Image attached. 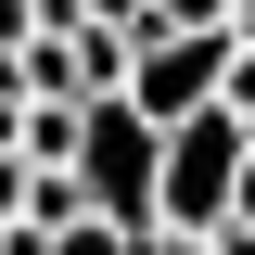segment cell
I'll return each mask as SVG.
<instances>
[{"label": "cell", "instance_id": "52a82bcc", "mask_svg": "<svg viewBox=\"0 0 255 255\" xmlns=\"http://www.w3.org/2000/svg\"><path fill=\"white\" fill-rule=\"evenodd\" d=\"M38 38V0H0V51H26Z\"/></svg>", "mask_w": 255, "mask_h": 255}, {"label": "cell", "instance_id": "3957f363", "mask_svg": "<svg viewBox=\"0 0 255 255\" xmlns=\"http://www.w3.org/2000/svg\"><path fill=\"white\" fill-rule=\"evenodd\" d=\"M13 153H26V166H77V115H64V102H26Z\"/></svg>", "mask_w": 255, "mask_h": 255}, {"label": "cell", "instance_id": "277c9868", "mask_svg": "<svg viewBox=\"0 0 255 255\" xmlns=\"http://www.w3.org/2000/svg\"><path fill=\"white\" fill-rule=\"evenodd\" d=\"M217 115H230V128L255 140V51H230V90H217Z\"/></svg>", "mask_w": 255, "mask_h": 255}, {"label": "cell", "instance_id": "30bf717a", "mask_svg": "<svg viewBox=\"0 0 255 255\" xmlns=\"http://www.w3.org/2000/svg\"><path fill=\"white\" fill-rule=\"evenodd\" d=\"M217 26H230V38H243V51H255V0H230V13H217Z\"/></svg>", "mask_w": 255, "mask_h": 255}, {"label": "cell", "instance_id": "6da1fadb", "mask_svg": "<svg viewBox=\"0 0 255 255\" xmlns=\"http://www.w3.org/2000/svg\"><path fill=\"white\" fill-rule=\"evenodd\" d=\"M230 51H243L230 26H153L140 51H128V90H115V102H128V115L166 140V128L217 115V90H230Z\"/></svg>", "mask_w": 255, "mask_h": 255}, {"label": "cell", "instance_id": "ba28073f", "mask_svg": "<svg viewBox=\"0 0 255 255\" xmlns=\"http://www.w3.org/2000/svg\"><path fill=\"white\" fill-rule=\"evenodd\" d=\"M77 13H90V26H140L153 0H77Z\"/></svg>", "mask_w": 255, "mask_h": 255}, {"label": "cell", "instance_id": "9c48e42d", "mask_svg": "<svg viewBox=\"0 0 255 255\" xmlns=\"http://www.w3.org/2000/svg\"><path fill=\"white\" fill-rule=\"evenodd\" d=\"M230 230H255V153H243V191H230Z\"/></svg>", "mask_w": 255, "mask_h": 255}, {"label": "cell", "instance_id": "8fae6325", "mask_svg": "<svg viewBox=\"0 0 255 255\" xmlns=\"http://www.w3.org/2000/svg\"><path fill=\"white\" fill-rule=\"evenodd\" d=\"M140 255H217V243H166V230H153V243H140Z\"/></svg>", "mask_w": 255, "mask_h": 255}, {"label": "cell", "instance_id": "8992f818", "mask_svg": "<svg viewBox=\"0 0 255 255\" xmlns=\"http://www.w3.org/2000/svg\"><path fill=\"white\" fill-rule=\"evenodd\" d=\"M230 0H153V26H217Z\"/></svg>", "mask_w": 255, "mask_h": 255}, {"label": "cell", "instance_id": "7a4b0ae2", "mask_svg": "<svg viewBox=\"0 0 255 255\" xmlns=\"http://www.w3.org/2000/svg\"><path fill=\"white\" fill-rule=\"evenodd\" d=\"M153 128L128 115V102H90V115H77V166H64V179H77V204H90L102 230H128V243H153Z\"/></svg>", "mask_w": 255, "mask_h": 255}, {"label": "cell", "instance_id": "7c38bea8", "mask_svg": "<svg viewBox=\"0 0 255 255\" xmlns=\"http://www.w3.org/2000/svg\"><path fill=\"white\" fill-rule=\"evenodd\" d=\"M217 255H255V230H217Z\"/></svg>", "mask_w": 255, "mask_h": 255}, {"label": "cell", "instance_id": "5b68a950", "mask_svg": "<svg viewBox=\"0 0 255 255\" xmlns=\"http://www.w3.org/2000/svg\"><path fill=\"white\" fill-rule=\"evenodd\" d=\"M51 255H140L128 230H102V217H77V230H51Z\"/></svg>", "mask_w": 255, "mask_h": 255}]
</instances>
